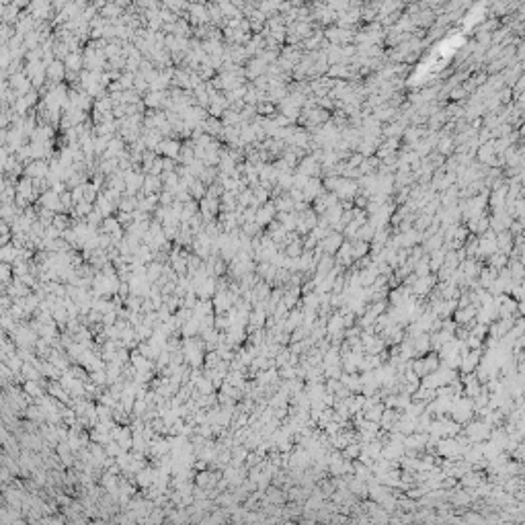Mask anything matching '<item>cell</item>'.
I'll return each mask as SVG.
<instances>
[{
    "label": "cell",
    "instance_id": "1",
    "mask_svg": "<svg viewBox=\"0 0 525 525\" xmlns=\"http://www.w3.org/2000/svg\"><path fill=\"white\" fill-rule=\"evenodd\" d=\"M464 435H466V437L470 439V443L482 441V439H486L488 435H490V425H488V423H484L482 418H480V421H476V423H470L466 429H464Z\"/></svg>",
    "mask_w": 525,
    "mask_h": 525
},
{
    "label": "cell",
    "instance_id": "2",
    "mask_svg": "<svg viewBox=\"0 0 525 525\" xmlns=\"http://www.w3.org/2000/svg\"><path fill=\"white\" fill-rule=\"evenodd\" d=\"M341 244H343V236L339 232H328V236H324L322 240H318L316 246H320L324 254H335Z\"/></svg>",
    "mask_w": 525,
    "mask_h": 525
},
{
    "label": "cell",
    "instance_id": "3",
    "mask_svg": "<svg viewBox=\"0 0 525 525\" xmlns=\"http://www.w3.org/2000/svg\"><path fill=\"white\" fill-rule=\"evenodd\" d=\"M273 216H275V205L265 203V207H261L257 212V216H254V222H257L259 226H267V224L273 220Z\"/></svg>",
    "mask_w": 525,
    "mask_h": 525
},
{
    "label": "cell",
    "instance_id": "4",
    "mask_svg": "<svg viewBox=\"0 0 525 525\" xmlns=\"http://www.w3.org/2000/svg\"><path fill=\"white\" fill-rule=\"evenodd\" d=\"M320 191H322V185L316 181V178H312L310 176V181L306 183V187L302 189V193H304V199H316L318 195H320Z\"/></svg>",
    "mask_w": 525,
    "mask_h": 525
},
{
    "label": "cell",
    "instance_id": "5",
    "mask_svg": "<svg viewBox=\"0 0 525 525\" xmlns=\"http://www.w3.org/2000/svg\"><path fill=\"white\" fill-rule=\"evenodd\" d=\"M384 408H386V407H384V404H380V402L371 404V407L363 408V418H367V421H373V423H380Z\"/></svg>",
    "mask_w": 525,
    "mask_h": 525
},
{
    "label": "cell",
    "instance_id": "6",
    "mask_svg": "<svg viewBox=\"0 0 525 525\" xmlns=\"http://www.w3.org/2000/svg\"><path fill=\"white\" fill-rule=\"evenodd\" d=\"M507 263H509V254H505V252H492L490 257H488V267H494V269H503V267H507Z\"/></svg>",
    "mask_w": 525,
    "mask_h": 525
},
{
    "label": "cell",
    "instance_id": "7",
    "mask_svg": "<svg viewBox=\"0 0 525 525\" xmlns=\"http://www.w3.org/2000/svg\"><path fill=\"white\" fill-rule=\"evenodd\" d=\"M316 171H318V160H316V158H306V160L297 167V173H302V175H306V176H312Z\"/></svg>",
    "mask_w": 525,
    "mask_h": 525
},
{
    "label": "cell",
    "instance_id": "8",
    "mask_svg": "<svg viewBox=\"0 0 525 525\" xmlns=\"http://www.w3.org/2000/svg\"><path fill=\"white\" fill-rule=\"evenodd\" d=\"M423 361H425V369H427V373L435 371V369H437V367L441 365V361H439V355H437V353H431L429 357H425V359H423Z\"/></svg>",
    "mask_w": 525,
    "mask_h": 525
}]
</instances>
